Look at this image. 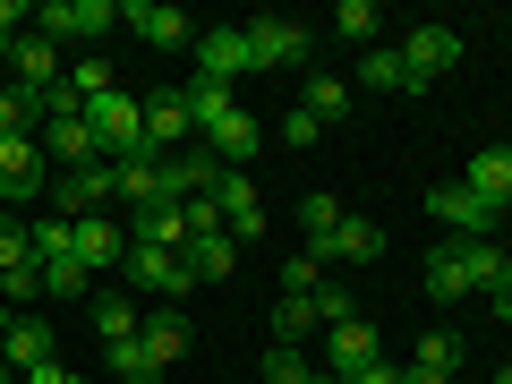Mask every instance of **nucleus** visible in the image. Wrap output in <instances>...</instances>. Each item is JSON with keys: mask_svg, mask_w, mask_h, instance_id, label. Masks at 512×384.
<instances>
[{"mask_svg": "<svg viewBox=\"0 0 512 384\" xmlns=\"http://www.w3.org/2000/svg\"><path fill=\"white\" fill-rule=\"evenodd\" d=\"M86 128H94V146H103V163H163V154L146 146V103L120 94V86L86 103Z\"/></svg>", "mask_w": 512, "mask_h": 384, "instance_id": "nucleus-1", "label": "nucleus"}, {"mask_svg": "<svg viewBox=\"0 0 512 384\" xmlns=\"http://www.w3.org/2000/svg\"><path fill=\"white\" fill-rule=\"evenodd\" d=\"M111 26H120V0H43L35 9V35H52V43H94Z\"/></svg>", "mask_w": 512, "mask_h": 384, "instance_id": "nucleus-2", "label": "nucleus"}, {"mask_svg": "<svg viewBox=\"0 0 512 384\" xmlns=\"http://www.w3.org/2000/svg\"><path fill=\"white\" fill-rule=\"evenodd\" d=\"M308 43H316V26H299V18H256V26H248V77H256V69H299Z\"/></svg>", "mask_w": 512, "mask_h": 384, "instance_id": "nucleus-3", "label": "nucleus"}, {"mask_svg": "<svg viewBox=\"0 0 512 384\" xmlns=\"http://www.w3.org/2000/svg\"><path fill=\"white\" fill-rule=\"evenodd\" d=\"M427 214H436V222H453L461 239H487L495 222H504V205H487L470 180H436V188H427Z\"/></svg>", "mask_w": 512, "mask_h": 384, "instance_id": "nucleus-4", "label": "nucleus"}, {"mask_svg": "<svg viewBox=\"0 0 512 384\" xmlns=\"http://www.w3.org/2000/svg\"><path fill=\"white\" fill-rule=\"evenodd\" d=\"M120 274H128V291H154V299H188V256H171V248H137L128 239V256H120Z\"/></svg>", "mask_w": 512, "mask_h": 384, "instance_id": "nucleus-5", "label": "nucleus"}, {"mask_svg": "<svg viewBox=\"0 0 512 384\" xmlns=\"http://www.w3.org/2000/svg\"><path fill=\"white\" fill-rule=\"evenodd\" d=\"M367 359H384V342H376V325H367V316H342V325L316 333V367H333V376H359Z\"/></svg>", "mask_w": 512, "mask_h": 384, "instance_id": "nucleus-6", "label": "nucleus"}, {"mask_svg": "<svg viewBox=\"0 0 512 384\" xmlns=\"http://www.w3.org/2000/svg\"><path fill=\"white\" fill-rule=\"evenodd\" d=\"M52 188V163H43L35 137H0V205H26Z\"/></svg>", "mask_w": 512, "mask_h": 384, "instance_id": "nucleus-7", "label": "nucleus"}, {"mask_svg": "<svg viewBox=\"0 0 512 384\" xmlns=\"http://www.w3.org/2000/svg\"><path fill=\"white\" fill-rule=\"evenodd\" d=\"M111 205V163H86V171H52V214L60 222H86Z\"/></svg>", "mask_w": 512, "mask_h": 384, "instance_id": "nucleus-8", "label": "nucleus"}, {"mask_svg": "<svg viewBox=\"0 0 512 384\" xmlns=\"http://www.w3.org/2000/svg\"><path fill=\"white\" fill-rule=\"evenodd\" d=\"M35 146H43V163H60V171L103 163V146H94V128H86V111H60V120H43V128H35Z\"/></svg>", "mask_w": 512, "mask_h": 384, "instance_id": "nucleus-9", "label": "nucleus"}, {"mask_svg": "<svg viewBox=\"0 0 512 384\" xmlns=\"http://www.w3.org/2000/svg\"><path fill=\"white\" fill-rule=\"evenodd\" d=\"M120 26H137V43H154V52H180V43H197L188 9H163V0H120Z\"/></svg>", "mask_w": 512, "mask_h": 384, "instance_id": "nucleus-10", "label": "nucleus"}, {"mask_svg": "<svg viewBox=\"0 0 512 384\" xmlns=\"http://www.w3.org/2000/svg\"><path fill=\"white\" fill-rule=\"evenodd\" d=\"M214 197H222V231H231L239 248H256V239H265V197H256V180L248 171H222Z\"/></svg>", "mask_w": 512, "mask_h": 384, "instance_id": "nucleus-11", "label": "nucleus"}, {"mask_svg": "<svg viewBox=\"0 0 512 384\" xmlns=\"http://www.w3.org/2000/svg\"><path fill=\"white\" fill-rule=\"evenodd\" d=\"M197 77L239 86L248 77V26H197Z\"/></svg>", "mask_w": 512, "mask_h": 384, "instance_id": "nucleus-12", "label": "nucleus"}, {"mask_svg": "<svg viewBox=\"0 0 512 384\" xmlns=\"http://www.w3.org/2000/svg\"><path fill=\"white\" fill-rule=\"evenodd\" d=\"M60 77H69V60H60V43H52V35H26L18 52H9V86H26V94H52Z\"/></svg>", "mask_w": 512, "mask_h": 384, "instance_id": "nucleus-13", "label": "nucleus"}, {"mask_svg": "<svg viewBox=\"0 0 512 384\" xmlns=\"http://www.w3.org/2000/svg\"><path fill=\"white\" fill-rule=\"evenodd\" d=\"M402 60L436 86L444 69H461V35H453V26H402Z\"/></svg>", "mask_w": 512, "mask_h": 384, "instance_id": "nucleus-14", "label": "nucleus"}, {"mask_svg": "<svg viewBox=\"0 0 512 384\" xmlns=\"http://www.w3.org/2000/svg\"><path fill=\"white\" fill-rule=\"evenodd\" d=\"M146 103V146L163 154V146H180V137H197V120H188V94L180 86H163V94H137Z\"/></svg>", "mask_w": 512, "mask_h": 384, "instance_id": "nucleus-15", "label": "nucleus"}, {"mask_svg": "<svg viewBox=\"0 0 512 384\" xmlns=\"http://www.w3.org/2000/svg\"><path fill=\"white\" fill-rule=\"evenodd\" d=\"M120 256H128L120 214H86L77 222V265H86V274H103V265H120Z\"/></svg>", "mask_w": 512, "mask_h": 384, "instance_id": "nucleus-16", "label": "nucleus"}, {"mask_svg": "<svg viewBox=\"0 0 512 384\" xmlns=\"http://www.w3.org/2000/svg\"><path fill=\"white\" fill-rule=\"evenodd\" d=\"M461 180H470L487 205H504V214H512V146H478L470 163H461Z\"/></svg>", "mask_w": 512, "mask_h": 384, "instance_id": "nucleus-17", "label": "nucleus"}, {"mask_svg": "<svg viewBox=\"0 0 512 384\" xmlns=\"http://www.w3.org/2000/svg\"><path fill=\"white\" fill-rule=\"evenodd\" d=\"M111 197H120V214H154L163 205V163H111Z\"/></svg>", "mask_w": 512, "mask_h": 384, "instance_id": "nucleus-18", "label": "nucleus"}, {"mask_svg": "<svg viewBox=\"0 0 512 384\" xmlns=\"http://www.w3.org/2000/svg\"><path fill=\"white\" fill-rule=\"evenodd\" d=\"M461 265H470V299H495L512 282V256L504 239H461Z\"/></svg>", "mask_w": 512, "mask_h": 384, "instance_id": "nucleus-19", "label": "nucleus"}, {"mask_svg": "<svg viewBox=\"0 0 512 384\" xmlns=\"http://www.w3.org/2000/svg\"><path fill=\"white\" fill-rule=\"evenodd\" d=\"M180 94H188V120H197V137H214V128L239 111V86H222V77H188Z\"/></svg>", "mask_w": 512, "mask_h": 384, "instance_id": "nucleus-20", "label": "nucleus"}, {"mask_svg": "<svg viewBox=\"0 0 512 384\" xmlns=\"http://www.w3.org/2000/svg\"><path fill=\"white\" fill-rule=\"evenodd\" d=\"M384 248H393V239H384V222H367V214H342V231H333V265H376Z\"/></svg>", "mask_w": 512, "mask_h": 384, "instance_id": "nucleus-21", "label": "nucleus"}, {"mask_svg": "<svg viewBox=\"0 0 512 384\" xmlns=\"http://www.w3.org/2000/svg\"><path fill=\"white\" fill-rule=\"evenodd\" d=\"M256 137H265V128H256V111H231V120H222L214 137H205V154H214L222 171H239V163L256 154Z\"/></svg>", "mask_w": 512, "mask_h": 384, "instance_id": "nucleus-22", "label": "nucleus"}, {"mask_svg": "<svg viewBox=\"0 0 512 384\" xmlns=\"http://www.w3.org/2000/svg\"><path fill=\"white\" fill-rule=\"evenodd\" d=\"M0 367H52V325L43 316H18L9 342H0Z\"/></svg>", "mask_w": 512, "mask_h": 384, "instance_id": "nucleus-23", "label": "nucleus"}, {"mask_svg": "<svg viewBox=\"0 0 512 384\" xmlns=\"http://www.w3.org/2000/svg\"><path fill=\"white\" fill-rule=\"evenodd\" d=\"M359 77H367V86H376V94H427V77L410 69L402 52H384V43H376V52H367V69H359Z\"/></svg>", "mask_w": 512, "mask_h": 384, "instance_id": "nucleus-24", "label": "nucleus"}, {"mask_svg": "<svg viewBox=\"0 0 512 384\" xmlns=\"http://www.w3.org/2000/svg\"><path fill=\"white\" fill-rule=\"evenodd\" d=\"M299 111H308L316 128H342L350 120V86L342 77H308V86H299Z\"/></svg>", "mask_w": 512, "mask_h": 384, "instance_id": "nucleus-25", "label": "nucleus"}, {"mask_svg": "<svg viewBox=\"0 0 512 384\" xmlns=\"http://www.w3.org/2000/svg\"><path fill=\"white\" fill-rule=\"evenodd\" d=\"M231 265H239V239H231V231H205V239H188V274H197V282H222Z\"/></svg>", "mask_w": 512, "mask_h": 384, "instance_id": "nucleus-26", "label": "nucleus"}, {"mask_svg": "<svg viewBox=\"0 0 512 384\" xmlns=\"http://www.w3.org/2000/svg\"><path fill=\"white\" fill-rule=\"evenodd\" d=\"M427 299H470V265H461V239H444L427 256Z\"/></svg>", "mask_w": 512, "mask_h": 384, "instance_id": "nucleus-27", "label": "nucleus"}, {"mask_svg": "<svg viewBox=\"0 0 512 384\" xmlns=\"http://www.w3.org/2000/svg\"><path fill=\"white\" fill-rule=\"evenodd\" d=\"M137 342L154 350V367H180V359H188V316H171V308L146 316V333H137Z\"/></svg>", "mask_w": 512, "mask_h": 384, "instance_id": "nucleus-28", "label": "nucleus"}, {"mask_svg": "<svg viewBox=\"0 0 512 384\" xmlns=\"http://www.w3.org/2000/svg\"><path fill=\"white\" fill-rule=\"evenodd\" d=\"M376 26H384V9H376V0H342V9L325 18V35H342V43H367V52H376Z\"/></svg>", "mask_w": 512, "mask_h": 384, "instance_id": "nucleus-29", "label": "nucleus"}, {"mask_svg": "<svg viewBox=\"0 0 512 384\" xmlns=\"http://www.w3.org/2000/svg\"><path fill=\"white\" fill-rule=\"evenodd\" d=\"M94 333H103V342H137V333H146V308H137V299H94Z\"/></svg>", "mask_w": 512, "mask_h": 384, "instance_id": "nucleus-30", "label": "nucleus"}, {"mask_svg": "<svg viewBox=\"0 0 512 384\" xmlns=\"http://www.w3.org/2000/svg\"><path fill=\"white\" fill-rule=\"evenodd\" d=\"M308 333H325V316H316V299H291V291H282V308H274V342H308Z\"/></svg>", "mask_w": 512, "mask_h": 384, "instance_id": "nucleus-31", "label": "nucleus"}, {"mask_svg": "<svg viewBox=\"0 0 512 384\" xmlns=\"http://www.w3.org/2000/svg\"><path fill=\"white\" fill-rule=\"evenodd\" d=\"M103 350H111V376L120 384H163V367H154L146 342H103Z\"/></svg>", "mask_w": 512, "mask_h": 384, "instance_id": "nucleus-32", "label": "nucleus"}, {"mask_svg": "<svg viewBox=\"0 0 512 384\" xmlns=\"http://www.w3.org/2000/svg\"><path fill=\"white\" fill-rule=\"evenodd\" d=\"M18 265H35V222L0 214V274H18Z\"/></svg>", "mask_w": 512, "mask_h": 384, "instance_id": "nucleus-33", "label": "nucleus"}, {"mask_svg": "<svg viewBox=\"0 0 512 384\" xmlns=\"http://www.w3.org/2000/svg\"><path fill=\"white\" fill-rule=\"evenodd\" d=\"M60 86H69L77 103H94V94H111L120 77H111V60H94V52H86V60H69V77H60Z\"/></svg>", "mask_w": 512, "mask_h": 384, "instance_id": "nucleus-34", "label": "nucleus"}, {"mask_svg": "<svg viewBox=\"0 0 512 384\" xmlns=\"http://www.w3.org/2000/svg\"><path fill=\"white\" fill-rule=\"evenodd\" d=\"M60 256H77V222L43 214V222H35V265H60Z\"/></svg>", "mask_w": 512, "mask_h": 384, "instance_id": "nucleus-35", "label": "nucleus"}, {"mask_svg": "<svg viewBox=\"0 0 512 384\" xmlns=\"http://www.w3.org/2000/svg\"><path fill=\"white\" fill-rule=\"evenodd\" d=\"M316 376V359H308V350H291V342H274V350H265V384H308Z\"/></svg>", "mask_w": 512, "mask_h": 384, "instance_id": "nucleus-36", "label": "nucleus"}, {"mask_svg": "<svg viewBox=\"0 0 512 384\" xmlns=\"http://www.w3.org/2000/svg\"><path fill=\"white\" fill-rule=\"evenodd\" d=\"M282 291H291V299H316V291H325V265H316L308 248H299L291 265H282Z\"/></svg>", "mask_w": 512, "mask_h": 384, "instance_id": "nucleus-37", "label": "nucleus"}, {"mask_svg": "<svg viewBox=\"0 0 512 384\" xmlns=\"http://www.w3.org/2000/svg\"><path fill=\"white\" fill-rule=\"evenodd\" d=\"M86 265H77V256H60V265H43V291H52V299H77V291H86Z\"/></svg>", "mask_w": 512, "mask_h": 384, "instance_id": "nucleus-38", "label": "nucleus"}, {"mask_svg": "<svg viewBox=\"0 0 512 384\" xmlns=\"http://www.w3.org/2000/svg\"><path fill=\"white\" fill-rule=\"evenodd\" d=\"M26 26H35V9H26V0H0V52H18Z\"/></svg>", "mask_w": 512, "mask_h": 384, "instance_id": "nucleus-39", "label": "nucleus"}, {"mask_svg": "<svg viewBox=\"0 0 512 384\" xmlns=\"http://www.w3.org/2000/svg\"><path fill=\"white\" fill-rule=\"evenodd\" d=\"M0 308H18V299H43V265H18V274H0Z\"/></svg>", "mask_w": 512, "mask_h": 384, "instance_id": "nucleus-40", "label": "nucleus"}, {"mask_svg": "<svg viewBox=\"0 0 512 384\" xmlns=\"http://www.w3.org/2000/svg\"><path fill=\"white\" fill-rule=\"evenodd\" d=\"M180 214H188V239H205V231H222V197H188Z\"/></svg>", "mask_w": 512, "mask_h": 384, "instance_id": "nucleus-41", "label": "nucleus"}, {"mask_svg": "<svg viewBox=\"0 0 512 384\" xmlns=\"http://www.w3.org/2000/svg\"><path fill=\"white\" fill-rule=\"evenodd\" d=\"M274 137H282V146H291V154H308V146H316V137H325V128H316V120H308V111H291V120H282V128H274Z\"/></svg>", "mask_w": 512, "mask_h": 384, "instance_id": "nucleus-42", "label": "nucleus"}, {"mask_svg": "<svg viewBox=\"0 0 512 384\" xmlns=\"http://www.w3.org/2000/svg\"><path fill=\"white\" fill-rule=\"evenodd\" d=\"M342 384H402V367H393V359H367L359 376H342Z\"/></svg>", "mask_w": 512, "mask_h": 384, "instance_id": "nucleus-43", "label": "nucleus"}, {"mask_svg": "<svg viewBox=\"0 0 512 384\" xmlns=\"http://www.w3.org/2000/svg\"><path fill=\"white\" fill-rule=\"evenodd\" d=\"M26 384H77V376H69L60 359H52V367H26Z\"/></svg>", "mask_w": 512, "mask_h": 384, "instance_id": "nucleus-44", "label": "nucleus"}, {"mask_svg": "<svg viewBox=\"0 0 512 384\" xmlns=\"http://www.w3.org/2000/svg\"><path fill=\"white\" fill-rule=\"evenodd\" d=\"M308 384H342V376H333V367H316V376H308Z\"/></svg>", "mask_w": 512, "mask_h": 384, "instance_id": "nucleus-45", "label": "nucleus"}, {"mask_svg": "<svg viewBox=\"0 0 512 384\" xmlns=\"http://www.w3.org/2000/svg\"><path fill=\"white\" fill-rule=\"evenodd\" d=\"M9 325H18V316H9V308H0V342H9Z\"/></svg>", "mask_w": 512, "mask_h": 384, "instance_id": "nucleus-46", "label": "nucleus"}, {"mask_svg": "<svg viewBox=\"0 0 512 384\" xmlns=\"http://www.w3.org/2000/svg\"><path fill=\"white\" fill-rule=\"evenodd\" d=\"M495 384H512V367H495Z\"/></svg>", "mask_w": 512, "mask_h": 384, "instance_id": "nucleus-47", "label": "nucleus"}, {"mask_svg": "<svg viewBox=\"0 0 512 384\" xmlns=\"http://www.w3.org/2000/svg\"><path fill=\"white\" fill-rule=\"evenodd\" d=\"M0 384H9V367H0Z\"/></svg>", "mask_w": 512, "mask_h": 384, "instance_id": "nucleus-48", "label": "nucleus"}, {"mask_svg": "<svg viewBox=\"0 0 512 384\" xmlns=\"http://www.w3.org/2000/svg\"><path fill=\"white\" fill-rule=\"evenodd\" d=\"M504 256H512V239H504Z\"/></svg>", "mask_w": 512, "mask_h": 384, "instance_id": "nucleus-49", "label": "nucleus"}]
</instances>
